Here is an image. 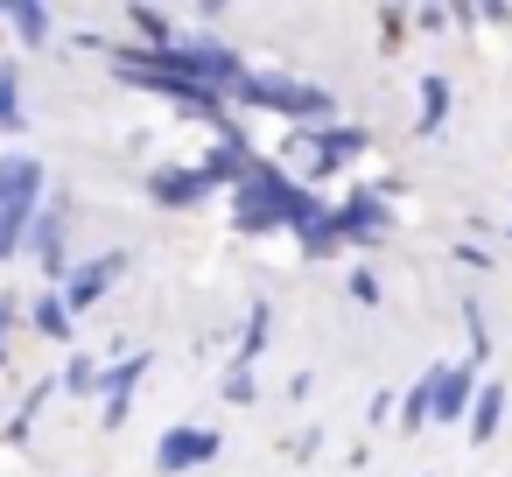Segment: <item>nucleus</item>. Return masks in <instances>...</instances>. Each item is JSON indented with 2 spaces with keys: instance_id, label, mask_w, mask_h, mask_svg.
<instances>
[{
  "instance_id": "obj_19",
  "label": "nucleus",
  "mask_w": 512,
  "mask_h": 477,
  "mask_svg": "<svg viewBox=\"0 0 512 477\" xmlns=\"http://www.w3.org/2000/svg\"><path fill=\"white\" fill-rule=\"evenodd\" d=\"M267 323H274L267 302H253V309H246V337H239V372H253V358L267 351Z\"/></svg>"
},
{
  "instance_id": "obj_4",
  "label": "nucleus",
  "mask_w": 512,
  "mask_h": 477,
  "mask_svg": "<svg viewBox=\"0 0 512 477\" xmlns=\"http://www.w3.org/2000/svg\"><path fill=\"white\" fill-rule=\"evenodd\" d=\"M218 449H225V435H218V428L183 421V428H162V442H155V470H162V477H183V470L218 463Z\"/></svg>"
},
{
  "instance_id": "obj_24",
  "label": "nucleus",
  "mask_w": 512,
  "mask_h": 477,
  "mask_svg": "<svg viewBox=\"0 0 512 477\" xmlns=\"http://www.w3.org/2000/svg\"><path fill=\"white\" fill-rule=\"evenodd\" d=\"M351 295H358V302H379V281H372V274L358 267V274H351Z\"/></svg>"
},
{
  "instance_id": "obj_12",
  "label": "nucleus",
  "mask_w": 512,
  "mask_h": 477,
  "mask_svg": "<svg viewBox=\"0 0 512 477\" xmlns=\"http://www.w3.org/2000/svg\"><path fill=\"white\" fill-rule=\"evenodd\" d=\"M148 190H155V204H169V211H190L211 183H204V169H155L148 176Z\"/></svg>"
},
{
  "instance_id": "obj_10",
  "label": "nucleus",
  "mask_w": 512,
  "mask_h": 477,
  "mask_svg": "<svg viewBox=\"0 0 512 477\" xmlns=\"http://www.w3.org/2000/svg\"><path fill=\"white\" fill-rule=\"evenodd\" d=\"M64 232H71V218H64V204H50L43 218H36V260H43V281H71L78 267L64 260Z\"/></svg>"
},
{
  "instance_id": "obj_13",
  "label": "nucleus",
  "mask_w": 512,
  "mask_h": 477,
  "mask_svg": "<svg viewBox=\"0 0 512 477\" xmlns=\"http://www.w3.org/2000/svg\"><path fill=\"white\" fill-rule=\"evenodd\" d=\"M8 29H15L29 50H43V43H50V8H36V0H8Z\"/></svg>"
},
{
  "instance_id": "obj_6",
  "label": "nucleus",
  "mask_w": 512,
  "mask_h": 477,
  "mask_svg": "<svg viewBox=\"0 0 512 477\" xmlns=\"http://www.w3.org/2000/svg\"><path fill=\"white\" fill-rule=\"evenodd\" d=\"M386 225H393V211H386L372 190H358V197H344V204H337V239H351V246H379V239H386Z\"/></svg>"
},
{
  "instance_id": "obj_9",
  "label": "nucleus",
  "mask_w": 512,
  "mask_h": 477,
  "mask_svg": "<svg viewBox=\"0 0 512 477\" xmlns=\"http://www.w3.org/2000/svg\"><path fill=\"white\" fill-rule=\"evenodd\" d=\"M141 372H148V351H134V358H120V365H106V372H99V393H106V428H120V421H127Z\"/></svg>"
},
{
  "instance_id": "obj_16",
  "label": "nucleus",
  "mask_w": 512,
  "mask_h": 477,
  "mask_svg": "<svg viewBox=\"0 0 512 477\" xmlns=\"http://www.w3.org/2000/svg\"><path fill=\"white\" fill-rule=\"evenodd\" d=\"M29 316H36V330H43V337H57V344H64V337H71V302H64V295H57V288H43V295H36V309H29Z\"/></svg>"
},
{
  "instance_id": "obj_11",
  "label": "nucleus",
  "mask_w": 512,
  "mask_h": 477,
  "mask_svg": "<svg viewBox=\"0 0 512 477\" xmlns=\"http://www.w3.org/2000/svg\"><path fill=\"white\" fill-rule=\"evenodd\" d=\"M253 162H260V155H246V141H232V134H225L197 169H204V183H211V190H218V183H232V190H239V183L253 176Z\"/></svg>"
},
{
  "instance_id": "obj_23",
  "label": "nucleus",
  "mask_w": 512,
  "mask_h": 477,
  "mask_svg": "<svg viewBox=\"0 0 512 477\" xmlns=\"http://www.w3.org/2000/svg\"><path fill=\"white\" fill-rule=\"evenodd\" d=\"M253 393H260V386H253V372H239V365H232V379H225V400H253Z\"/></svg>"
},
{
  "instance_id": "obj_22",
  "label": "nucleus",
  "mask_w": 512,
  "mask_h": 477,
  "mask_svg": "<svg viewBox=\"0 0 512 477\" xmlns=\"http://www.w3.org/2000/svg\"><path fill=\"white\" fill-rule=\"evenodd\" d=\"M92 379H99V365H92V358H71V372H64V393H92Z\"/></svg>"
},
{
  "instance_id": "obj_18",
  "label": "nucleus",
  "mask_w": 512,
  "mask_h": 477,
  "mask_svg": "<svg viewBox=\"0 0 512 477\" xmlns=\"http://www.w3.org/2000/svg\"><path fill=\"white\" fill-rule=\"evenodd\" d=\"M449 120V85H442V71H428L421 78V134H435Z\"/></svg>"
},
{
  "instance_id": "obj_1",
  "label": "nucleus",
  "mask_w": 512,
  "mask_h": 477,
  "mask_svg": "<svg viewBox=\"0 0 512 477\" xmlns=\"http://www.w3.org/2000/svg\"><path fill=\"white\" fill-rule=\"evenodd\" d=\"M36 218H43V162L8 155L0 162V260H15L22 239H36Z\"/></svg>"
},
{
  "instance_id": "obj_25",
  "label": "nucleus",
  "mask_w": 512,
  "mask_h": 477,
  "mask_svg": "<svg viewBox=\"0 0 512 477\" xmlns=\"http://www.w3.org/2000/svg\"><path fill=\"white\" fill-rule=\"evenodd\" d=\"M0 22H8V8H0Z\"/></svg>"
},
{
  "instance_id": "obj_15",
  "label": "nucleus",
  "mask_w": 512,
  "mask_h": 477,
  "mask_svg": "<svg viewBox=\"0 0 512 477\" xmlns=\"http://www.w3.org/2000/svg\"><path fill=\"white\" fill-rule=\"evenodd\" d=\"M498 421H505V386L491 379V386L477 393V407H470V442H491V435H498Z\"/></svg>"
},
{
  "instance_id": "obj_14",
  "label": "nucleus",
  "mask_w": 512,
  "mask_h": 477,
  "mask_svg": "<svg viewBox=\"0 0 512 477\" xmlns=\"http://www.w3.org/2000/svg\"><path fill=\"white\" fill-rule=\"evenodd\" d=\"M428 421H435V365L414 379V393H407V407H400V428H407V435H421Z\"/></svg>"
},
{
  "instance_id": "obj_20",
  "label": "nucleus",
  "mask_w": 512,
  "mask_h": 477,
  "mask_svg": "<svg viewBox=\"0 0 512 477\" xmlns=\"http://www.w3.org/2000/svg\"><path fill=\"white\" fill-rule=\"evenodd\" d=\"M463 330H470V365H477V358L491 351V330H484V302H477V295L463 302Z\"/></svg>"
},
{
  "instance_id": "obj_21",
  "label": "nucleus",
  "mask_w": 512,
  "mask_h": 477,
  "mask_svg": "<svg viewBox=\"0 0 512 477\" xmlns=\"http://www.w3.org/2000/svg\"><path fill=\"white\" fill-rule=\"evenodd\" d=\"M0 127H22V92H15V64H0Z\"/></svg>"
},
{
  "instance_id": "obj_8",
  "label": "nucleus",
  "mask_w": 512,
  "mask_h": 477,
  "mask_svg": "<svg viewBox=\"0 0 512 477\" xmlns=\"http://www.w3.org/2000/svg\"><path fill=\"white\" fill-rule=\"evenodd\" d=\"M477 365H435V421H463L477 407Z\"/></svg>"
},
{
  "instance_id": "obj_17",
  "label": "nucleus",
  "mask_w": 512,
  "mask_h": 477,
  "mask_svg": "<svg viewBox=\"0 0 512 477\" xmlns=\"http://www.w3.org/2000/svg\"><path fill=\"white\" fill-rule=\"evenodd\" d=\"M127 22L148 36V50H176V22H169L162 8H127Z\"/></svg>"
},
{
  "instance_id": "obj_3",
  "label": "nucleus",
  "mask_w": 512,
  "mask_h": 477,
  "mask_svg": "<svg viewBox=\"0 0 512 477\" xmlns=\"http://www.w3.org/2000/svg\"><path fill=\"white\" fill-rule=\"evenodd\" d=\"M239 106H267V113H281V120H302V127H330L337 120V99L330 92H316V85H295V78H267V71H253L239 92H232Z\"/></svg>"
},
{
  "instance_id": "obj_5",
  "label": "nucleus",
  "mask_w": 512,
  "mask_h": 477,
  "mask_svg": "<svg viewBox=\"0 0 512 477\" xmlns=\"http://www.w3.org/2000/svg\"><path fill=\"white\" fill-rule=\"evenodd\" d=\"M295 155H302L309 176H330V169L365 155V134L358 127H309V134H295Z\"/></svg>"
},
{
  "instance_id": "obj_7",
  "label": "nucleus",
  "mask_w": 512,
  "mask_h": 477,
  "mask_svg": "<svg viewBox=\"0 0 512 477\" xmlns=\"http://www.w3.org/2000/svg\"><path fill=\"white\" fill-rule=\"evenodd\" d=\"M120 274H127V253H99V260H85V267L64 281V302H71V316H78V309H92V302H99V295H106Z\"/></svg>"
},
{
  "instance_id": "obj_2",
  "label": "nucleus",
  "mask_w": 512,
  "mask_h": 477,
  "mask_svg": "<svg viewBox=\"0 0 512 477\" xmlns=\"http://www.w3.org/2000/svg\"><path fill=\"white\" fill-rule=\"evenodd\" d=\"M295 197H302V190H295L274 162H253V176H246L239 197H232V225H239V232H288Z\"/></svg>"
}]
</instances>
